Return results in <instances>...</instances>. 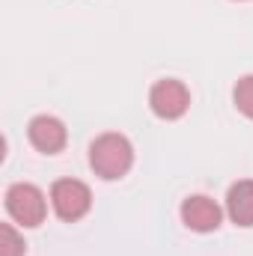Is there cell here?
<instances>
[{
	"mask_svg": "<svg viewBox=\"0 0 253 256\" xmlns=\"http://www.w3.org/2000/svg\"><path fill=\"white\" fill-rule=\"evenodd\" d=\"M134 164V146L122 134H102L92 140L90 146V167L96 170V176H102L104 182L122 179Z\"/></svg>",
	"mask_w": 253,
	"mask_h": 256,
	"instance_id": "1",
	"label": "cell"
},
{
	"mask_svg": "<svg viewBox=\"0 0 253 256\" xmlns=\"http://www.w3.org/2000/svg\"><path fill=\"white\" fill-rule=\"evenodd\" d=\"M6 212L12 220H18L21 226L33 230L45 220L48 214V202H45V194L39 191L36 185L30 182H18L6 191Z\"/></svg>",
	"mask_w": 253,
	"mask_h": 256,
	"instance_id": "2",
	"label": "cell"
},
{
	"mask_svg": "<svg viewBox=\"0 0 253 256\" xmlns=\"http://www.w3.org/2000/svg\"><path fill=\"white\" fill-rule=\"evenodd\" d=\"M51 206H54L60 220L74 224V220H80L92 208V194L78 179H57L51 185Z\"/></svg>",
	"mask_w": 253,
	"mask_h": 256,
	"instance_id": "3",
	"label": "cell"
},
{
	"mask_svg": "<svg viewBox=\"0 0 253 256\" xmlns=\"http://www.w3.org/2000/svg\"><path fill=\"white\" fill-rule=\"evenodd\" d=\"M149 108L155 116L161 120H182L190 108V92L188 86L176 78H167V80H158L149 92Z\"/></svg>",
	"mask_w": 253,
	"mask_h": 256,
	"instance_id": "4",
	"label": "cell"
},
{
	"mask_svg": "<svg viewBox=\"0 0 253 256\" xmlns=\"http://www.w3.org/2000/svg\"><path fill=\"white\" fill-rule=\"evenodd\" d=\"M220 220H224V212L212 196L196 194L182 202V224L194 232H214L220 226Z\"/></svg>",
	"mask_w": 253,
	"mask_h": 256,
	"instance_id": "5",
	"label": "cell"
},
{
	"mask_svg": "<svg viewBox=\"0 0 253 256\" xmlns=\"http://www.w3.org/2000/svg\"><path fill=\"white\" fill-rule=\"evenodd\" d=\"M27 137H30V143H33L39 152H45V155H57V152H63L66 149L68 131H66V126L57 120V116L42 114V116H33V120H30V126H27Z\"/></svg>",
	"mask_w": 253,
	"mask_h": 256,
	"instance_id": "6",
	"label": "cell"
},
{
	"mask_svg": "<svg viewBox=\"0 0 253 256\" xmlns=\"http://www.w3.org/2000/svg\"><path fill=\"white\" fill-rule=\"evenodd\" d=\"M226 214L238 226H253V182L242 179L226 194Z\"/></svg>",
	"mask_w": 253,
	"mask_h": 256,
	"instance_id": "7",
	"label": "cell"
},
{
	"mask_svg": "<svg viewBox=\"0 0 253 256\" xmlns=\"http://www.w3.org/2000/svg\"><path fill=\"white\" fill-rule=\"evenodd\" d=\"M232 102H236V108H238L248 120H253V74H244V78L236 84Z\"/></svg>",
	"mask_w": 253,
	"mask_h": 256,
	"instance_id": "8",
	"label": "cell"
},
{
	"mask_svg": "<svg viewBox=\"0 0 253 256\" xmlns=\"http://www.w3.org/2000/svg\"><path fill=\"white\" fill-rule=\"evenodd\" d=\"M24 238L12 230V224H0V256H24Z\"/></svg>",
	"mask_w": 253,
	"mask_h": 256,
	"instance_id": "9",
	"label": "cell"
}]
</instances>
